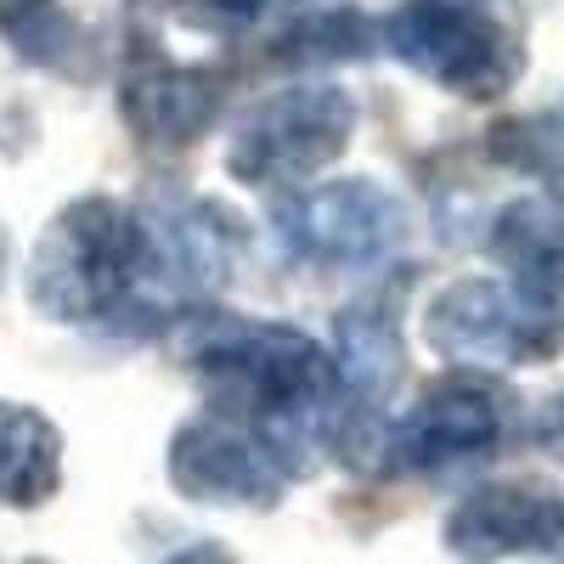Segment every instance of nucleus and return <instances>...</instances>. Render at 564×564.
Masks as SVG:
<instances>
[{
  "label": "nucleus",
  "mask_w": 564,
  "mask_h": 564,
  "mask_svg": "<svg viewBox=\"0 0 564 564\" xmlns=\"http://www.w3.org/2000/svg\"><path fill=\"white\" fill-rule=\"evenodd\" d=\"M406 379V345H401V322L390 305L361 300L334 316V384H339V430L334 446L367 468L379 463L384 435H390V401Z\"/></svg>",
  "instance_id": "8"
},
{
  "label": "nucleus",
  "mask_w": 564,
  "mask_h": 564,
  "mask_svg": "<svg viewBox=\"0 0 564 564\" xmlns=\"http://www.w3.org/2000/svg\"><path fill=\"white\" fill-rule=\"evenodd\" d=\"M350 135L356 97L345 85H289L231 124L226 175L260 193H294L350 148Z\"/></svg>",
  "instance_id": "4"
},
{
  "label": "nucleus",
  "mask_w": 564,
  "mask_h": 564,
  "mask_svg": "<svg viewBox=\"0 0 564 564\" xmlns=\"http://www.w3.org/2000/svg\"><path fill=\"white\" fill-rule=\"evenodd\" d=\"M181 356L220 412L254 430L282 480H300L322 463V446L339 430V384L334 356L311 334L209 311L181 327Z\"/></svg>",
  "instance_id": "1"
},
{
  "label": "nucleus",
  "mask_w": 564,
  "mask_h": 564,
  "mask_svg": "<svg viewBox=\"0 0 564 564\" xmlns=\"http://www.w3.org/2000/svg\"><path fill=\"white\" fill-rule=\"evenodd\" d=\"M491 254L513 271V282L542 294H564V193H531L497 209Z\"/></svg>",
  "instance_id": "13"
},
{
  "label": "nucleus",
  "mask_w": 564,
  "mask_h": 564,
  "mask_svg": "<svg viewBox=\"0 0 564 564\" xmlns=\"http://www.w3.org/2000/svg\"><path fill=\"white\" fill-rule=\"evenodd\" d=\"M423 339L452 367H536L564 345V311L513 276H457L423 311Z\"/></svg>",
  "instance_id": "3"
},
{
  "label": "nucleus",
  "mask_w": 564,
  "mask_h": 564,
  "mask_svg": "<svg viewBox=\"0 0 564 564\" xmlns=\"http://www.w3.org/2000/svg\"><path fill=\"white\" fill-rule=\"evenodd\" d=\"M63 486V430L29 401H0V508H40Z\"/></svg>",
  "instance_id": "14"
},
{
  "label": "nucleus",
  "mask_w": 564,
  "mask_h": 564,
  "mask_svg": "<svg viewBox=\"0 0 564 564\" xmlns=\"http://www.w3.org/2000/svg\"><path fill=\"white\" fill-rule=\"evenodd\" d=\"M276 243L305 265H334V271H367L401 249L406 238V209L390 186L350 175V181H322L294 186L271 204Z\"/></svg>",
  "instance_id": "6"
},
{
  "label": "nucleus",
  "mask_w": 564,
  "mask_h": 564,
  "mask_svg": "<svg viewBox=\"0 0 564 564\" xmlns=\"http://www.w3.org/2000/svg\"><path fill=\"white\" fill-rule=\"evenodd\" d=\"M170 486L204 508H276L282 468L265 457L249 423L231 412H198L170 435Z\"/></svg>",
  "instance_id": "9"
},
{
  "label": "nucleus",
  "mask_w": 564,
  "mask_h": 564,
  "mask_svg": "<svg viewBox=\"0 0 564 564\" xmlns=\"http://www.w3.org/2000/svg\"><path fill=\"white\" fill-rule=\"evenodd\" d=\"M220 74L181 63H135L119 85V113L141 148H193L220 119Z\"/></svg>",
  "instance_id": "12"
},
{
  "label": "nucleus",
  "mask_w": 564,
  "mask_h": 564,
  "mask_svg": "<svg viewBox=\"0 0 564 564\" xmlns=\"http://www.w3.org/2000/svg\"><path fill=\"white\" fill-rule=\"evenodd\" d=\"M502 441V401L497 390L475 379H446L435 390H423V401L384 435V452L395 468H417L435 475L452 463H475Z\"/></svg>",
  "instance_id": "11"
},
{
  "label": "nucleus",
  "mask_w": 564,
  "mask_h": 564,
  "mask_svg": "<svg viewBox=\"0 0 564 564\" xmlns=\"http://www.w3.org/2000/svg\"><path fill=\"white\" fill-rule=\"evenodd\" d=\"M372 34L379 29H372L361 12L339 7V12H316V18L294 23L276 40L271 57H282V63H356V57L372 52Z\"/></svg>",
  "instance_id": "16"
},
{
  "label": "nucleus",
  "mask_w": 564,
  "mask_h": 564,
  "mask_svg": "<svg viewBox=\"0 0 564 564\" xmlns=\"http://www.w3.org/2000/svg\"><path fill=\"white\" fill-rule=\"evenodd\" d=\"M130 220H135V276H130L124 305L141 289H153L164 300H209L215 289H226L243 249V231H238V215H226L215 198L153 186Z\"/></svg>",
  "instance_id": "5"
},
{
  "label": "nucleus",
  "mask_w": 564,
  "mask_h": 564,
  "mask_svg": "<svg viewBox=\"0 0 564 564\" xmlns=\"http://www.w3.org/2000/svg\"><path fill=\"white\" fill-rule=\"evenodd\" d=\"M135 276V220L124 204L90 193L45 220L29 254V305L45 322H97L124 305Z\"/></svg>",
  "instance_id": "2"
},
{
  "label": "nucleus",
  "mask_w": 564,
  "mask_h": 564,
  "mask_svg": "<svg viewBox=\"0 0 564 564\" xmlns=\"http://www.w3.org/2000/svg\"><path fill=\"white\" fill-rule=\"evenodd\" d=\"M204 7H215V12H226V18H254L265 0H204Z\"/></svg>",
  "instance_id": "18"
},
{
  "label": "nucleus",
  "mask_w": 564,
  "mask_h": 564,
  "mask_svg": "<svg viewBox=\"0 0 564 564\" xmlns=\"http://www.w3.org/2000/svg\"><path fill=\"white\" fill-rule=\"evenodd\" d=\"M164 564H238V553H231L226 542H193V547L170 553Z\"/></svg>",
  "instance_id": "17"
},
{
  "label": "nucleus",
  "mask_w": 564,
  "mask_h": 564,
  "mask_svg": "<svg viewBox=\"0 0 564 564\" xmlns=\"http://www.w3.org/2000/svg\"><path fill=\"white\" fill-rule=\"evenodd\" d=\"M384 52L452 97H497L520 74V52L486 12L463 0H401L384 18Z\"/></svg>",
  "instance_id": "7"
},
{
  "label": "nucleus",
  "mask_w": 564,
  "mask_h": 564,
  "mask_svg": "<svg viewBox=\"0 0 564 564\" xmlns=\"http://www.w3.org/2000/svg\"><path fill=\"white\" fill-rule=\"evenodd\" d=\"M441 542L457 564H502L525 553H553L564 547V491L542 480L480 486L446 513Z\"/></svg>",
  "instance_id": "10"
},
{
  "label": "nucleus",
  "mask_w": 564,
  "mask_h": 564,
  "mask_svg": "<svg viewBox=\"0 0 564 564\" xmlns=\"http://www.w3.org/2000/svg\"><path fill=\"white\" fill-rule=\"evenodd\" d=\"M491 159L520 170V175H542V181H564V97L520 113V119H502L491 130Z\"/></svg>",
  "instance_id": "15"
}]
</instances>
